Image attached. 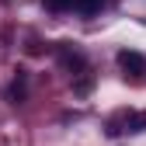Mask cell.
<instances>
[{"label": "cell", "instance_id": "6da1fadb", "mask_svg": "<svg viewBox=\"0 0 146 146\" xmlns=\"http://www.w3.org/2000/svg\"><path fill=\"white\" fill-rule=\"evenodd\" d=\"M143 129H146V111H132V108L115 111L104 125L108 136H125V132H143Z\"/></svg>", "mask_w": 146, "mask_h": 146}, {"label": "cell", "instance_id": "7a4b0ae2", "mask_svg": "<svg viewBox=\"0 0 146 146\" xmlns=\"http://www.w3.org/2000/svg\"><path fill=\"white\" fill-rule=\"evenodd\" d=\"M56 56H59V66L70 73V77H80V73H87L90 70V63H87V56L80 49H73L70 42H59V49H56Z\"/></svg>", "mask_w": 146, "mask_h": 146}, {"label": "cell", "instance_id": "3957f363", "mask_svg": "<svg viewBox=\"0 0 146 146\" xmlns=\"http://www.w3.org/2000/svg\"><path fill=\"white\" fill-rule=\"evenodd\" d=\"M115 59H118V70L125 73V77L143 80V73H146V59H143V52H136V49H122Z\"/></svg>", "mask_w": 146, "mask_h": 146}, {"label": "cell", "instance_id": "277c9868", "mask_svg": "<svg viewBox=\"0 0 146 146\" xmlns=\"http://www.w3.org/2000/svg\"><path fill=\"white\" fill-rule=\"evenodd\" d=\"M7 101H11V104H25V101H28V73H25V70H17V77L11 80Z\"/></svg>", "mask_w": 146, "mask_h": 146}, {"label": "cell", "instance_id": "5b68a950", "mask_svg": "<svg viewBox=\"0 0 146 146\" xmlns=\"http://www.w3.org/2000/svg\"><path fill=\"white\" fill-rule=\"evenodd\" d=\"M104 4H108V0H73V11L84 14V17H90V14H98Z\"/></svg>", "mask_w": 146, "mask_h": 146}, {"label": "cell", "instance_id": "8992f818", "mask_svg": "<svg viewBox=\"0 0 146 146\" xmlns=\"http://www.w3.org/2000/svg\"><path fill=\"white\" fill-rule=\"evenodd\" d=\"M73 80H77V84H73V90H77V94H87V90L94 87V77H90V70H87V73H80V77H73Z\"/></svg>", "mask_w": 146, "mask_h": 146}, {"label": "cell", "instance_id": "52a82bcc", "mask_svg": "<svg viewBox=\"0 0 146 146\" xmlns=\"http://www.w3.org/2000/svg\"><path fill=\"white\" fill-rule=\"evenodd\" d=\"M42 7H45V11H52V14H63V11H70V7H73V0H42Z\"/></svg>", "mask_w": 146, "mask_h": 146}]
</instances>
